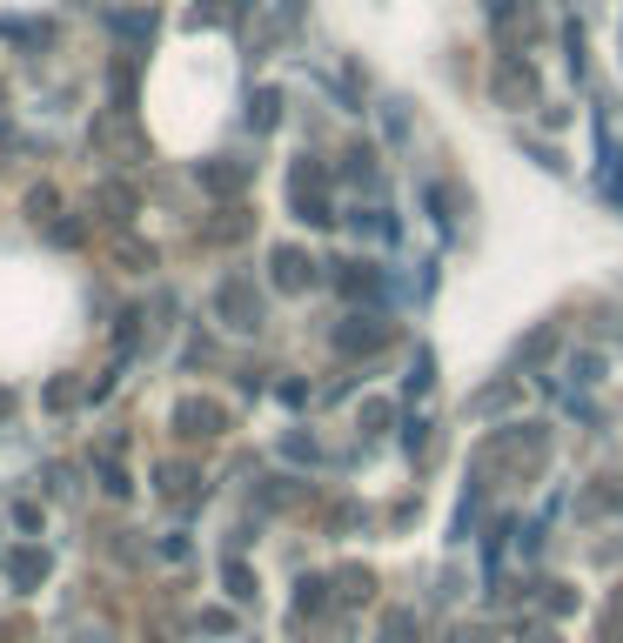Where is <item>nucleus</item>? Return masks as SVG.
<instances>
[{
    "instance_id": "f257e3e1",
    "label": "nucleus",
    "mask_w": 623,
    "mask_h": 643,
    "mask_svg": "<svg viewBox=\"0 0 623 643\" xmlns=\"http://www.w3.org/2000/svg\"><path fill=\"white\" fill-rule=\"evenodd\" d=\"M41 570H47V556H34V550H27V556H14V583H34Z\"/></svg>"
}]
</instances>
